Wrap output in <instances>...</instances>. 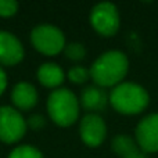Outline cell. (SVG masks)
<instances>
[{
  "label": "cell",
  "mask_w": 158,
  "mask_h": 158,
  "mask_svg": "<svg viewBox=\"0 0 158 158\" xmlns=\"http://www.w3.org/2000/svg\"><path fill=\"white\" fill-rule=\"evenodd\" d=\"M129 63L122 52L111 50L101 54L90 67V78L98 87H111L119 85V82L128 74Z\"/></svg>",
  "instance_id": "obj_1"
},
{
  "label": "cell",
  "mask_w": 158,
  "mask_h": 158,
  "mask_svg": "<svg viewBox=\"0 0 158 158\" xmlns=\"http://www.w3.org/2000/svg\"><path fill=\"white\" fill-rule=\"evenodd\" d=\"M148 93L140 85L125 82L119 83L111 90L110 103L118 112L133 115L142 112L148 106Z\"/></svg>",
  "instance_id": "obj_2"
},
{
  "label": "cell",
  "mask_w": 158,
  "mask_h": 158,
  "mask_svg": "<svg viewBox=\"0 0 158 158\" xmlns=\"http://www.w3.org/2000/svg\"><path fill=\"white\" fill-rule=\"evenodd\" d=\"M47 112L56 125L67 128L79 117V100L68 89H56L47 98Z\"/></svg>",
  "instance_id": "obj_3"
},
{
  "label": "cell",
  "mask_w": 158,
  "mask_h": 158,
  "mask_svg": "<svg viewBox=\"0 0 158 158\" xmlns=\"http://www.w3.org/2000/svg\"><path fill=\"white\" fill-rule=\"evenodd\" d=\"M31 42L39 53L44 56H57L65 49L64 33L54 25H39L31 32Z\"/></svg>",
  "instance_id": "obj_4"
},
{
  "label": "cell",
  "mask_w": 158,
  "mask_h": 158,
  "mask_svg": "<svg viewBox=\"0 0 158 158\" xmlns=\"http://www.w3.org/2000/svg\"><path fill=\"white\" fill-rule=\"evenodd\" d=\"M28 123L22 114L10 106L0 107V142L14 144L25 136Z\"/></svg>",
  "instance_id": "obj_5"
},
{
  "label": "cell",
  "mask_w": 158,
  "mask_h": 158,
  "mask_svg": "<svg viewBox=\"0 0 158 158\" xmlns=\"http://www.w3.org/2000/svg\"><path fill=\"white\" fill-rule=\"evenodd\" d=\"M90 24L97 33L114 36L119 29V13L112 3H98L92 8Z\"/></svg>",
  "instance_id": "obj_6"
},
{
  "label": "cell",
  "mask_w": 158,
  "mask_h": 158,
  "mask_svg": "<svg viewBox=\"0 0 158 158\" xmlns=\"http://www.w3.org/2000/svg\"><path fill=\"white\" fill-rule=\"evenodd\" d=\"M81 139L89 147H98L104 142L107 135V126L103 118L97 114H87L82 118L79 126Z\"/></svg>",
  "instance_id": "obj_7"
},
{
  "label": "cell",
  "mask_w": 158,
  "mask_h": 158,
  "mask_svg": "<svg viewBox=\"0 0 158 158\" xmlns=\"http://www.w3.org/2000/svg\"><path fill=\"white\" fill-rule=\"evenodd\" d=\"M137 144L144 153L158 151V114L143 118L136 128Z\"/></svg>",
  "instance_id": "obj_8"
},
{
  "label": "cell",
  "mask_w": 158,
  "mask_h": 158,
  "mask_svg": "<svg viewBox=\"0 0 158 158\" xmlns=\"http://www.w3.org/2000/svg\"><path fill=\"white\" fill-rule=\"evenodd\" d=\"M24 60V46L8 31H0V65L13 67Z\"/></svg>",
  "instance_id": "obj_9"
},
{
  "label": "cell",
  "mask_w": 158,
  "mask_h": 158,
  "mask_svg": "<svg viewBox=\"0 0 158 158\" xmlns=\"http://www.w3.org/2000/svg\"><path fill=\"white\" fill-rule=\"evenodd\" d=\"M38 90L32 83L19 82L11 90V100L14 108L21 111H29L38 104Z\"/></svg>",
  "instance_id": "obj_10"
},
{
  "label": "cell",
  "mask_w": 158,
  "mask_h": 158,
  "mask_svg": "<svg viewBox=\"0 0 158 158\" xmlns=\"http://www.w3.org/2000/svg\"><path fill=\"white\" fill-rule=\"evenodd\" d=\"M38 81L40 85L49 89H57L61 86V83L65 79V74H64L63 68L58 64L54 63H44L38 68Z\"/></svg>",
  "instance_id": "obj_11"
},
{
  "label": "cell",
  "mask_w": 158,
  "mask_h": 158,
  "mask_svg": "<svg viewBox=\"0 0 158 158\" xmlns=\"http://www.w3.org/2000/svg\"><path fill=\"white\" fill-rule=\"evenodd\" d=\"M110 98L107 97L106 92L98 86H89L82 92L81 104L87 111H103L106 108Z\"/></svg>",
  "instance_id": "obj_12"
},
{
  "label": "cell",
  "mask_w": 158,
  "mask_h": 158,
  "mask_svg": "<svg viewBox=\"0 0 158 158\" xmlns=\"http://www.w3.org/2000/svg\"><path fill=\"white\" fill-rule=\"evenodd\" d=\"M112 150L118 154L121 158H129L131 156L136 154L140 151L137 148V144L132 137L125 136V135H119V136L112 139Z\"/></svg>",
  "instance_id": "obj_13"
},
{
  "label": "cell",
  "mask_w": 158,
  "mask_h": 158,
  "mask_svg": "<svg viewBox=\"0 0 158 158\" xmlns=\"http://www.w3.org/2000/svg\"><path fill=\"white\" fill-rule=\"evenodd\" d=\"M7 158H43V156L36 147L24 144L14 148Z\"/></svg>",
  "instance_id": "obj_14"
},
{
  "label": "cell",
  "mask_w": 158,
  "mask_h": 158,
  "mask_svg": "<svg viewBox=\"0 0 158 158\" xmlns=\"http://www.w3.org/2000/svg\"><path fill=\"white\" fill-rule=\"evenodd\" d=\"M64 54L67 56V58H69V60H72V61H81V60H83L85 56H86V49H85V46L82 43L74 42V43L65 44Z\"/></svg>",
  "instance_id": "obj_15"
},
{
  "label": "cell",
  "mask_w": 158,
  "mask_h": 158,
  "mask_svg": "<svg viewBox=\"0 0 158 158\" xmlns=\"http://www.w3.org/2000/svg\"><path fill=\"white\" fill-rule=\"evenodd\" d=\"M89 78H90V71L86 69L85 67L77 65V67H72L68 71V79L72 83H77V85L85 83Z\"/></svg>",
  "instance_id": "obj_16"
},
{
  "label": "cell",
  "mask_w": 158,
  "mask_h": 158,
  "mask_svg": "<svg viewBox=\"0 0 158 158\" xmlns=\"http://www.w3.org/2000/svg\"><path fill=\"white\" fill-rule=\"evenodd\" d=\"M18 11V3L14 0H0V17L8 18Z\"/></svg>",
  "instance_id": "obj_17"
},
{
  "label": "cell",
  "mask_w": 158,
  "mask_h": 158,
  "mask_svg": "<svg viewBox=\"0 0 158 158\" xmlns=\"http://www.w3.org/2000/svg\"><path fill=\"white\" fill-rule=\"evenodd\" d=\"M28 126L32 129H35V131H38V129H42L44 126V123H46V121H44V118L42 117V115H32V117L28 119Z\"/></svg>",
  "instance_id": "obj_18"
},
{
  "label": "cell",
  "mask_w": 158,
  "mask_h": 158,
  "mask_svg": "<svg viewBox=\"0 0 158 158\" xmlns=\"http://www.w3.org/2000/svg\"><path fill=\"white\" fill-rule=\"evenodd\" d=\"M6 87H7V75H6L4 69L0 67V96L4 93Z\"/></svg>",
  "instance_id": "obj_19"
},
{
  "label": "cell",
  "mask_w": 158,
  "mask_h": 158,
  "mask_svg": "<svg viewBox=\"0 0 158 158\" xmlns=\"http://www.w3.org/2000/svg\"><path fill=\"white\" fill-rule=\"evenodd\" d=\"M129 158H146V154L143 153V151H137L136 154H133V156H131Z\"/></svg>",
  "instance_id": "obj_20"
}]
</instances>
